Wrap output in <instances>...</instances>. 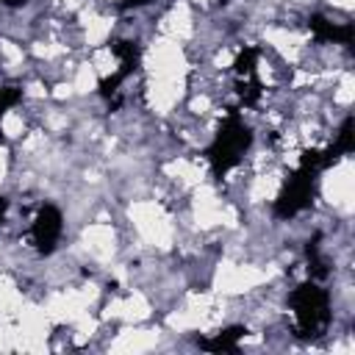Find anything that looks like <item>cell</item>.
<instances>
[{
  "label": "cell",
  "mask_w": 355,
  "mask_h": 355,
  "mask_svg": "<svg viewBox=\"0 0 355 355\" xmlns=\"http://www.w3.org/2000/svg\"><path fill=\"white\" fill-rule=\"evenodd\" d=\"M250 144H252L250 128L241 122L239 111H227V116L222 119V125H219V130H216V139L211 141V147H208V153H205L208 161H211V172H214L216 178L227 175V172L241 161V155L247 153Z\"/></svg>",
  "instance_id": "cell-1"
},
{
  "label": "cell",
  "mask_w": 355,
  "mask_h": 355,
  "mask_svg": "<svg viewBox=\"0 0 355 355\" xmlns=\"http://www.w3.org/2000/svg\"><path fill=\"white\" fill-rule=\"evenodd\" d=\"M288 302L294 308L300 336H316V333H322L327 327V322H330V297L313 280L297 286L291 291Z\"/></svg>",
  "instance_id": "cell-2"
},
{
  "label": "cell",
  "mask_w": 355,
  "mask_h": 355,
  "mask_svg": "<svg viewBox=\"0 0 355 355\" xmlns=\"http://www.w3.org/2000/svg\"><path fill=\"white\" fill-rule=\"evenodd\" d=\"M313 180H316V169L300 164L286 180L280 197L275 200V214L280 219H288V216H297L302 208H308L313 197Z\"/></svg>",
  "instance_id": "cell-3"
},
{
  "label": "cell",
  "mask_w": 355,
  "mask_h": 355,
  "mask_svg": "<svg viewBox=\"0 0 355 355\" xmlns=\"http://www.w3.org/2000/svg\"><path fill=\"white\" fill-rule=\"evenodd\" d=\"M61 230H64V216L55 205H42L36 219H33V227H31V236H33V244L42 255H50L61 239Z\"/></svg>",
  "instance_id": "cell-4"
},
{
  "label": "cell",
  "mask_w": 355,
  "mask_h": 355,
  "mask_svg": "<svg viewBox=\"0 0 355 355\" xmlns=\"http://www.w3.org/2000/svg\"><path fill=\"white\" fill-rule=\"evenodd\" d=\"M308 25H311V31H313V36H316L319 42H338V44H352L355 28H352L349 22H344V25H333V22H327L322 14H313Z\"/></svg>",
  "instance_id": "cell-5"
},
{
  "label": "cell",
  "mask_w": 355,
  "mask_h": 355,
  "mask_svg": "<svg viewBox=\"0 0 355 355\" xmlns=\"http://www.w3.org/2000/svg\"><path fill=\"white\" fill-rule=\"evenodd\" d=\"M244 333H247L244 327H227V330L216 333V338L200 341V347H202V349H214V352H236L239 338H241Z\"/></svg>",
  "instance_id": "cell-6"
},
{
  "label": "cell",
  "mask_w": 355,
  "mask_h": 355,
  "mask_svg": "<svg viewBox=\"0 0 355 355\" xmlns=\"http://www.w3.org/2000/svg\"><path fill=\"white\" fill-rule=\"evenodd\" d=\"M352 144H355V133H352V116H347V119L341 122L338 139H336V144H333L330 150H333V153H336V158H338V155L352 153Z\"/></svg>",
  "instance_id": "cell-7"
},
{
  "label": "cell",
  "mask_w": 355,
  "mask_h": 355,
  "mask_svg": "<svg viewBox=\"0 0 355 355\" xmlns=\"http://www.w3.org/2000/svg\"><path fill=\"white\" fill-rule=\"evenodd\" d=\"M255 61H258V50L255 47H244L241 53H239V58H236V72L241 75V78H252L255 75Z\"/></svg>",
  "instance_id": "cell-8"
},
{
  "label": "cell",
  "mask_w": 355,
  "mask_h": 355,
  "mask_svg": "<svg viewBox=\"0 0 355 355\" xmlns=\"http://www.w3.org/2000/svg\"><path fill=\"white\" fill-rule=\"evenodd\" d=\"M19 100H22V89H17V86H3V89H0V116H3L8 108H14Z\"/></svg>",
  "instance_id": "cell-9"
},
{
  "label": "cell",
  "mask_w": 355,
  "mask_h": 355,
  "mask_svg": "<svg viewBox=\"0 0 355 355\" xmlns=\"http://www.w3.org/2000/svg\"><path fill=\"white\" fill-rule=\"evenodd\" d=\"M147 3H150V0H122L119 6H122V8H139V6H147Z\"/></svg>",
  "instance_id": "cell-10"
},
{
  "label": "cell",
  "mask_w": 355,
  "mask_h": 355,
  "mask_svg": "<svg viewBox=\"0 0 355 355\" xmlns=\"http://www.w3.org/2000/svg\"><path fill=\"white\" fill-rule=\"evenodd\" d=\"M3 216H6V200L0 197V222H3Z\"/></svg>",
  "instance_id": "cell-11"
},
{
  "label": "cell",
  "mask_w": 355,
  "mask_h": 355,
  "mask_svg": "<svg viewBox=\"0 0 355 355\" xmlns=\"http://www.w3.org/2000/svg\"><path fill=\"white\" fill-rule=\"evenodd\" d=\"M3 3H6V6H11V8H17V6L22 3V0H3Z\"/></svg>",
  "instance_id": "cell-12"
}]
</instances>
